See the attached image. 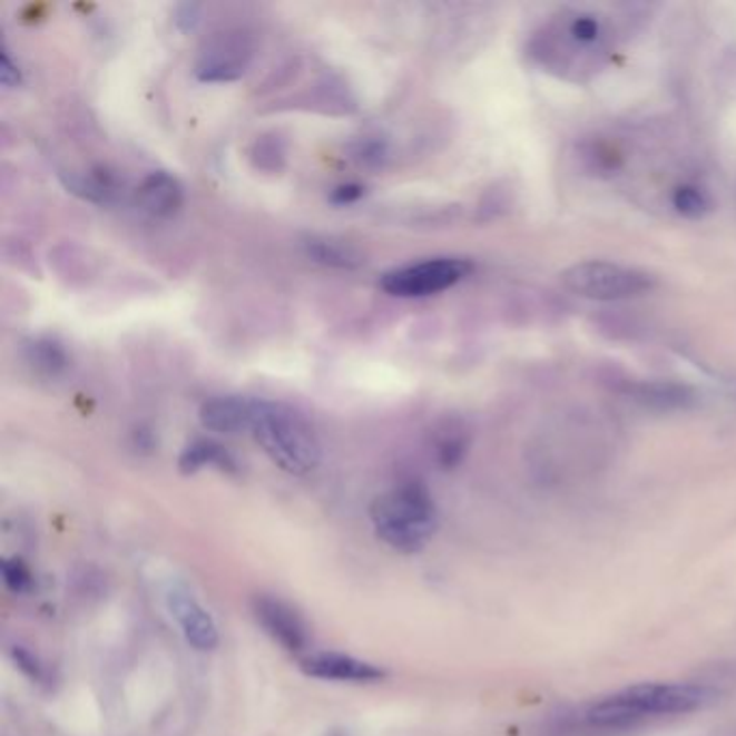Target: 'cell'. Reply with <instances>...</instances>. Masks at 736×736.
<instances>
[{
    "instance_id": "1",
    "label": "cell",
    "mask_w": 736,
    "mask_h": 736,
    "mask_svg": "<svg viewBox=\"0 0 736 736\" xmlns=\"http://www.w3.org/2000/svg\"><path fill=\"white\" fill-rule=\"evenodd\" d=\"M710 698L713 691L704 685L646 683L588 704L577 715V724L583 730L598 735L625 733L650 722L689 715L710 701Z\"/></svg>"
},
{
    "instance_id": "2",
    "label": "cell",
    "mask_w": 736,
    "mask_h": 736,
    "mask_svg": "<svg viewBox=\"0 0 736 736\" xmlns=\"http://www.w3.org/2000/svg\"><path fill=\"white\" fill-rule=\"evenodd\" d=\"M251 432L266 457L285 473L307 475L316 471L322 448L314 428L296 409L273 400H253Z\"/></svg>"
},
{
    "instance_id": "3",
    "label": "cell",
    "mask_w": 736,
    "mask_h": 736,
    "mask_svg": "<svg viewBox=\"0 0 736 736\" xmlns=\"http://www.w3.org/2000/svg\"><path fill=\"white\" fill-rule=\"evenodd\" d=\"M379 538L400 553H415L436 529V506L421 482H402L374 499L370 510Z\"/></svg>"
},
{
    "instance_id": "4",
    "label": "cell",
    "mask_w": 736,
    "mask_h": 736,
    "mask_svg": "<svg viewBox=\"0 0 736 736\" xmlns=\"http://www.w3.org/2000/svg\"><path fill=\"white\" fill-rule=\"evenodd\" d=\"M561 283L581 298L602 303L637 298L657 287V279L646 271L602 259L572 264L561 273Z\"/></svg>"
},
{
    "instance_id": "5",
    "label": "cell",
    "mask_w": 736,
    "mask_h": 736,
    "mask_svg": "<svg viewBox=\"0 0 736 736\" xmlns=\"http://www.w3.org/2000/svg\"><path fill=\"white\" fill-rule=\"evenodd\" d=\"M471 271L473 264L464 257H434L389 271L381 285L386 294L398 298H423L454 287L469 277Z\"/></svg>"
},
{
    "instance_id": "6",
    "label": "cell",
    "mask_w": 736,
    "mask_h": 736,
    "mask_svg": "<svg viewBox=\"0 0 736 736\" xmlns=\"http://www.w3.org/2000/svg\"><path fill=\"white\" fill-rule=\"evenodd\" d=\"M253 61V43L241 31L218 33L202 48L195 76L202 82H234L245 76Z\"/></svg>"
},
{
    "instance_id": "7",
    "label": "cell",
    "mask_w": 736,
    "mask_h": 736,
    "mask_svg": "<svg viewBox=\"0 0 736 736\" xmlns=\"http://www.w3.org/2000/svg\"><path fill=\"white\" fill-rule=\"evenodd\" d=\"M253 616L257 625L271 635L281 648L290 652H303L310 644V631L305 620L294 607L285 600L271 595H257L253 598Z\"/></svg>"
},
{
    "instance_id": "8",
    "label": "cell",
    "mask_w": 736,
    "mask_h": 736,
    "mask_svg": "<svg viewBox=\"0 0 736 736\" xmlns=\"http://www.w3.org/2000/svg\"><path fill=\"white\" fill-rule=\"evenodd\" d=\"M171 616L176 618L186 641L202 652L214 650L218 646V629L210 614L199 605V600L186 590H171L167 597Z\"/></svg>"
},
{
    "instance_id": "9",
    "label": "cell",
    "mask_w": 736,
    "mask_h": 736,
    "mask_svg": "<svg viewBox=\"0 0 736 736\" xmlns=\"http://www.w3.org/2000/svg\"><path fill=\"white\" fill-rule=\"evenodd\" d=\"M301 667L305 674L320 678V680L363 685V683H376V680L385 678V671L381 667L354 659L349 655H337V652L310 655L301 661Z\"/></svg>"
},
{
    "instance_id": "10",
    "label": "cell",
    "mask_w": 736,
    "mask_h": 736,
    "mask_svg": "<svg viewBox=\"0 0 736 736\" xmlns=\"http://www.w3.org/2000/svg\"><path fill=\"white\" fill-rule=\"evenodd\" d=\"M253 400L243 395H216L202 404L199 421L216 434H241L251 430Z\"/></svg>"
},
{
    "instance_id": "11",
    "label": "cell",
    "mask_w": 736,
    "mask_h": 736,
    "mask_svg": "<svg viewBox=\"0 0 736 736\" xmlns=\"http://www.w3.org/2000/svg\"><path fill=\"white\" fill-rule=\"evenodd\" d=\"M137 204L151 218H169L184 206V186L169 171H151L137 188Z\"/></svg>"
},
{
    "instance_id": "12",
    "label": "cell",
    "mask_w": 736,
    "mask_h": 736,
    "mask_svg": "<svg viewBox=\"0 0 736 736\" xmlns=\"http://www.w3.org/2000/svg\"><path fill=\"white\" fill-rule=\"evenodd\" d=\"M635 402L657 411H685L698 402V393L691 386L669 381H641L629 385Z\"/></svg>"
},
{
    "instance_id": "13",
    "label": "cell",
    "mask_w": 736,
    "mask_h": 736,
    "mask_svg": "<svg viewBox=\"0 0 736 736\" xmlns=\"http://www.w3.org/2000/svg\"><path fill=\"white\" fill-rule=\"evenodd\" d=\"M206 467H216L220 471L227 473H236L238 471V462L236 458L232 457V452L227 448H223L220 443L210 441V439H197L190 445L184 448L181 457H179V471L181 473H197Z\"/></svg>"
},
{
    "instance_id": "14",
    "label": "cell",
    "mask_w": 736,
    "mask_h": 736,
    "mask_svg": "<svg viewBox=\"0 0 736 736\" xmlns=\"http://www.w3.org/2000/svg\"><path fill=\"white\" fill-rule=\"evenodd\" d=\"M66 188L94 204H112L119 195V179L108 169H89L80 174H63Z\"/></svg>"
},
{
    "instance_id": "15",
    "label": "cell",
    "mask_w": 736,
    "mask_h": 736,
    "mask_svg": "<svg viewBox=\"0 0 736 736\" xmlns=\"http://www.w3.org/2000/svg\"><path fill=\"white\" fill-rule=\"evenodd\" d=\"M305 253L312 262L326 268H340V271H352L359 268L365 259L354 246L344 241L333 238H310L305 243Z\"/></svg>"
},
{
    "instance_id": "16",
    "label": "cell",
    "mask_w": 736,
    "mask_h": 736,
    "mask_svg": "<svg viewBox=\"0 0 736 736\" xmlns=\"http://www.w3.org/2000/svg\"><path fill=\"white\" fill-rule=\"evenodd\" d=\"M27 354V363H31L36 367V372L43 374V376H57L61 374L70 359H68V351L63 349V344L55 337H36L33 342L27 344L24 349Z\"/></svg>"
},
{
    "instance_id": "17",
    "label": "cell",
    "mask_w": 736,
    "mask_h": 736,
    "mask_svg": "<svg viewBox=\"0 0 736 736\" xmlns=\"http://www.w3.org/2000/svg\"><path fill=\"white\" fill-rule=\"evenodd\" d=\"M566 37H568V41L575 48L595 50L598 43L602 41V37H605V29H602V24H600L597 16H592V13H577L566 24Z\"/></svg>"
},
{
    "instance_id": "18",
    "label": "cell",
    "mask_w": 736,
    "mask_h": 736,
    "mask_svg": "<svg viewBox=\"0 0 736 736\" xmlns=\"http://www.w3.org/2000/svg\"><path fill=\"white\" fill-rule=\"evenodd\" d=\"M671 206L685 218H704L710 212V199L708 195L694 186V184H683L674 190L671 195Z\"/></svg>"
},
{
    "instance_id": "19",
    "label": "cell",
    "mask_w": 736,
    "mask_h": 736,
    "mask_svg": "<svg viewBox=\"0 0 736 736\" xmlns=\"http://www.w3.org/2000/svg\"><path fill=\"white\" fill-rule=\"evenodd\" d=\"M467 448H469V441L462 432L448 430L445 434H441L436 439L434 452H436V460L443 469H454L462 462V458L467 454Z\"/></svg>"
},
{
    "instance_id": "20",
    "label": "cell",
    "mask_w": 736,
    "mask_h": 736,
    "mask_svg": "<svg viewBox=\"0 0 736 736\" xmlns=\"http://www.w3.org/2000/svg\"><path fill=\"white\" fill-rule=\"evenodd\" d=\"M283 158H285V149H283L279 137H273V139L262 137L253 147V160L257 163L259 169L275 171V169H279Z\"/></svg>"
},
{
    "instance_id": "21",
    "label": "cell",
    "mask_w": 736,
    "mask_h": 736,
    "mask_svg": "<svg viewBox=\"0 0 736 736\" xmlns=\"http://www.w3.org/2000/svg\"><path fill=\"white\" fill-rule=\"evenodd\" d=\"M354 158L365 167H383L389 158V145L381 137H365L354 145Z\"/></svg>"
},
{
    "instance_id": "22",
    "label": "cell",
    "mask_w": 736,
    "mask_h": 736,
    "mask_svg": "<svg viewBox=\"0 0 736 736\" xmlns=\"http://www.w3.org/2000/svg\"><path fill=\"white\" fill-rule=\"evenodd\" d=\"M2 581L16 595H24L33 586V577L22 560L2 561Z\"/></svg>"
},
{
    "instance_id": "23",
    "label": "cell",
    "mask_w": 736,
    "mask_h": 736,
    "mask_svg": "<svg viewBox=\"0 0 736 736\" xmlns=\"http://www.w3.org/2000/svg\"><path fill=\"white\" fill-rule=\"evenodd\" d=\"M0 85L4 89H18L22 85V71L11 59L7 46H2V50H0Z\"/></svg>"
},
{
    "instance_id": "24",
    "label": "cell",
    "mask_w": 736,
    "mask_h": 736,
    "mask_svg": "<svg viewBox=\"0 0 736 736\" xmlns=\"http://www.w3.org/2000/svg\"><path fill=\"white\" fill-rule=\"evenodd\" d=\"M363 195H365V188H363L361 184H354V181H351V184H342V186L333 188V193H331V202H333L335 206H352V204H356Z\"/></svg>"
},
{
    "instance_id": "25",
    "label": "cell",
    "mask_w": 736,
    "mask_h": 736,
    "mask_svg": "<svg viewBox=\"0 0 736 736\" xmlns=\"http://www.w3.org/2000/svg\"><path fill=\"white\" fill-rule=\"evenodd\" d=\"M174 20H176V24L181 31H193L202 20V9L197 4H188V2L179 4Z\"/></svg>"
},
{
    "instance_id": "26",
    "label": "cell",
    "mask_w": 736,
    "mask_h": 736,
    "mask_svg": "<svg viewBox=\"0 0 736 736\" xmlns=\"http://www.w3.org/2000/svg\"><path fill=\"white\" fill-rule=\"evenodd\" d=\"M13 659H16L18 667H20L27 676H31L33 680H41V678H43V667L39 666V661H37L36 657H33L31 652H27L24 648H16V650H13Z\"/></svg>"
},
{
    "instance_id": "27",
    "label": "cell",
    "mask_w": 736,
    "mask_h": 736,
    "mask_svg": "<svg viewBox=\"0 0 736 736\" xmlns=\"http://www.w3.org/2000/svg\"><path fill=\"white\" fill-rule=\"evenodd\" d=\"M331 736H344V735H331Z\"/></svg>"
}]
</instances>
